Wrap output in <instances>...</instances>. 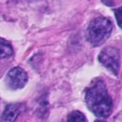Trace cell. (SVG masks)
Segmentation results:
<instances>
[{"label": "cell", "mask_w": 122, "mask_h": 122, "mask_svg": "<svg viewBox=\"0 0 122 122\" xmlns=\"http://www.w3.org/2000/svg\"><path fill=\"white\" fill-rule=\"evenodd\" d=\"M94 122H105L104 120H102V119H98V120H96Z\"/></svg>", "instance_id": "10"}, {"label": "cell", "mask_w": 122, "mask_h": 122, "mask_svg": "<svg viewBox=\"0 0 122 122\" xmlns=\"http://www.w3.org/2000/svg\"><path fill=\"white\" fill-rule=\"evenodd\" d=\"M99 61L114 75L118 74L120 66V54L117 48L108 46L102 49L99 55Z\"/></svg>", "instance_id": "3"}, {"label": "cell", "mask_w": 122, "mask_h": 122, "mask_svg": "<svg viewBox=\"0 0 122 122\" xmlns=\"http://www.w3.org/2000/svg\"><path fill=\"white\" fill-rule=\"evenodd\" d=\"M112 29L113 25L109 19L103 16L97 17L89 23L87 27L86 39L93 46H99L109 38Z\"/></svg>", "instance_id": "2"}, {"label": "cell", "mask_w": 122, "mask_h": 122, "mask_svg": "<svg viewBox=\"0 0 122 122\" xmlns=\"http://www.w3.org/2000/svg\"><path fill=\"white\" fill-rule=\"evenodd\" d=\"M85 101L89 109L97 117L107 118L112 111V100L104 82L96 80L87 89Z\"/></svg>", "instance_id": "1"}, {"label": "cell", "mask_w": 122, "mask_h": 122, "mask_svg": "<svg viewBox=\"0 0 122 122\" xmlns=\"http://www.w3.org/2000/svg\"><path fill=\"white\" fill-rule=\"evenodd\" d=\"M22 106L20 104H9L6 106L1 117V122H14L20 114Z\"/></svg>", "instance_id": "5"}, {"label": "cell", "mask_w": 122, "mask_h": 122, "mask_svg": "<svg viewBox=\"0 0 122 122\" xmlns=\"http://www.w3.org/2000/svg\"><path fill=\"white\" fill-rule=\"evenodd\" d=\"M103 1L104 4H105L106 5L111 6L113 5V0H102Z\"/></svg>", "instance_id": "9"}, {"label": "cell", "mask_w": 122, "mask_h": 122, "mask_svg": "<svg viewBox=\"0 0 122 122\" xmlns=\"http://www.w3.org/2000/svg\"><path fill=\"white\" fill-rule=\"evenodd\" d=\"M5 81L9 89L12 90L21 89L26 84L28 75L22 68L14 67L7 73Z\"/></svg>", "instance_id": "4"}, {"label": "cell", "mask_w": 122, "mask_h": 122, "mask_svg": "<svg viewBox=\"0 0 122 122\" xmlns=\"http://www.w3.org/2000/svg\"><path fill=\"white\" fill-rule=\"evenodd\" d=\"M13 54V48L6 40L0 37V59L9 57Z\"/></svg>", "instance_id": "6"}, {"label": "cell", "mask_w": 122, "mask_h": 122, "mask_svg": "<svg viewBox=\"0 0 122 122\" xmlns=\"http://www.w3.org/2000/svg\"><path fill=\"white\" fill-rule=\"evenodd\" d=\"M66 122H86V119L81 112L74 111L68 115Z\"/></svg>", "instance_id": "7"}, {"label": "cell", "mask_w": 122, "mask_h": 122, "mask_svg": "<svg viewBox=\"0 0 122 122\" xmlns=\"http://www.w3.org/2000/svg\"><path fill=\"white\" fill-rule=\"evenodd\" d=\"M114 14L118 25L122 29V6L115 9Z\"/></svg>", "instance_id": "8"}]
</instances>
